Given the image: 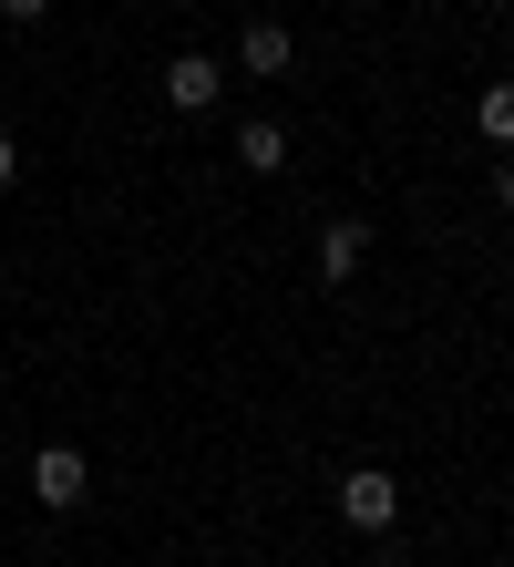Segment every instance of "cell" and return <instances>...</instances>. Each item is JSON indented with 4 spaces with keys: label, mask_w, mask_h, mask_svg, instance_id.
I'll return each instance as SVG.
<instances>
[{
    "label": "cell",
    "mask_w": 514,
    "mask_h": 567,
    "mask_svg": "<svg viewBox=\"0 0 514 567\" xmlns=\"http://www.w3.org/2000/svg\"><path fill=\"white\" fill-rule=\"evenodd\" d=\"M217 93H227L217 52H176V62H165V104H176V114H217Z\"/></svg>",
    "instance_id": "obj_2"
},
{
    "label": "cell",
    "mask_w": 514,
    "mask_h": 567,
    "mask_svg": "<svg viewBox=\"0 0 514 567\" xmlns=\"http://www.w3.org/2000/svg\"><path fill=\"white\" fill-rule=\"evenodd\" d=\"M339 516H350L360 537H391V516H401V485H391V464H360V475H339Z\"/></svg>",
    "instance_id": "obj_1"
},
{
    "label": "cell",
    "mask_w": 514,
    "mask_h": 567,
    "mask_svg": "<svg viewBox=\"0 0 514 567\" xmlns=\"http://www.w3.org/2000/svg\"><path fill=\"white\" fill-rule=\"evenodd\" d=\"M473 124H484V145H514V83H484V93H473Z\"/></svg>",
    "instance_id": "obj_7"
},
{
    "label": "cell",
    "mask_w": 514,
    "mask_h": 567,
    "mask_svg": "<svg viewBox=\"0 0 514 567\" xmlns=\"http://www.w3.org/2000/svg\"><path fill=\"white\" fill-rule=\"evenodd\" d=\"M381 567H411V557H381Z\"/></svg>",
    "instance_id": "obj_11"
},
{
    "label": "cell",
    "mask_w": 514,
    "mask_h": 567,
    "mask_svg": "<svg viewBox=\"0 0 514 567\" xmlns=\"http://www.w3.org/2000/svg\"><path fill=\"white\" fill-rule=\"evenodd\" d=\"M83 485H93V464H83L73 444H42V454H31V495H42L52 516H73V506H83Z\"/></svg>",
    "instance_id": "obj_3"
},
{
    "label": "cell",
    "mask_w": 514,
    "mask_h": 567,
    "mask_svg": "<svg viewBox=\"0 0 514 567\" xmlns=\"http://www.w3.org/2000/svg\"><path fill=\"white\" fill-rule=\"evenodd\" d=\"M494 196H504V207H514V155H504V165H494Z\"/></svg>",
    "instance_id": "obj_10"
},
{
    "label": "cell",
    "mask_w": 514,
    "mask_h": 567,
    "mask_svg": "<svg viewBox=\"0 0 514 567\" xmlns=\"http://www.w3.org/2000/svg\"><path fill=\"white\" fill-rule=\"evenodd\" d=\"M11 176H21V145H11V135H0V196H11Z\"/></svg>",
    "instance_id": "obj_9"
},
{
    "label": "cell",
    "mask_w": 514,
    "mask_h": 567,
    "mask_svg": "<svg viewBox=\"0 0 514 567\" xmlns=\"http://www.w3.org/2000/svg\"><path fill=\"white\" fill-rule=\"evenodd\" d=\"M237 62H248V73H289V62H298L289 21H248V31H237Z\"/></svg>",
    "instance_id": "obj_5"
},
{
    "label": "cell",
    "mask_w": 514,
    "mask_h": 567,
    "mask_svg": "<svg viewBox=\"0 0 514 567\" xmlns=\"http://www.w3.org/2000/svg\"><path fill=\"white\" fill-rule=\"evenodd\" d=\"M52 11V0H0V21H42Z\"/></svg>",
    "instance_id": "obj_8"
},
{
    "label": "cell",
    "mask_w": 514,
    "mask_h": 567,
    "mask_svg": "<svg viewBox=\"0 0 514 567\" xmlns=\"http://www.w3.org/2000/svg\"><path fill=\"white\" fill-rule=\"evenodd\" d=\"M237 165H248V176H289V124L248 114V124H237Z\"/></svg>",
    "instance_id": "obj_4"
},
{
    "label": "cell",
    "mask_w": 514,
    "mask_h": 567,
    "mask_svg": "<svg viewBox=\"0 0 514 567\" xmlns=\"http://www.w3.org/2000/svg\"><path fill=\"white\" fill-rule=\"evenodd\" d=\"M360 248H370V227H360V217H329V227H319V279L339 289V279L360 269Z\"/></svg>",
    "instance_id": "obj_6"
}]
</instances>
